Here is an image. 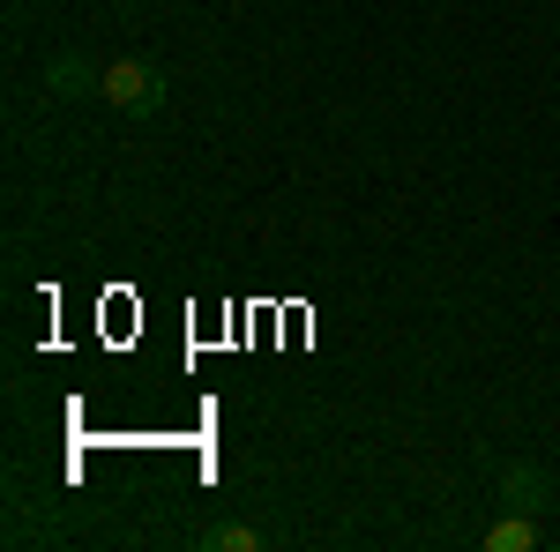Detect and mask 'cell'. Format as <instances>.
<instances>
[{
	"label": "cell",
	"instance_id": "obj_1",
	"mask_svg": "<svg viewBox=\"0 0 560 552\" xmlns=\"http://www.w3.org/2000/svg\"><path fill=\"white\" fill-rule=\"evenodd\" d=\"M113 113H128V120H150V113H165V75L150 68V60H105V90H97Z\"/></svg>",
	"mask_w": 560,
	"mask_h": 552
},
{
	"label": "cell",
	"instance_id": "obj_2",
	"mask_svg": "<svg viewBox=\"0 0 560 552\" xmlns=\"http://www.w3.org/2000/svg\"><path fill=\"white\" fill-rule=\"evenodd\" d=\"M45 90H52V97H97V90H105V68H90L83 52H52V60H45Z\"/></svg>",
	"mask_w": 560,
	"mask_h": 552
},
{
	"label": "cell",
	"instance_id": "obj_3",
	"mask_svg": "<svg viewBox=\"0 0 560 552\" xmlns=\"http://www.w3.org/2000/svg\"><path fill=\"white\" fill-rule=\"evenodd\" d=\"M546 493H553V478H546V470L538 463H501V501H509V508H546Z\"/></svg>",
	"mask_w": 560,
	"mask_h": 552
},
{
	"label": "cell",
	"instance_id": "obj_4",
	"mask_svg": "<svg viewBox=\"0 0 560 552\" xmlns=\"http://www.w3.org/2000/svg\"><path fill=\"white\" fill-rule=\"evenodd\" d=\"M478 545H486V552H530V545H538V522H530V508H509Z\"/></svg>",
	"mask_w": 560,
	"mask_h": 552
},
{
	"label": "cell",
	"instance_id": "obj_5",
	"mask_svg": "<svg viewBox=\"0 0 560 552\" xmlns=\"http://www.w3.org/2000/svg\"><path fill=\"white\" fill-rule=\"evenodd\" d=\"M195 545H202V552H261V530H255V522H210Z\"/></svg>",
	"mask_w": 560,
	"mask_h": 552
}]
</instances>
